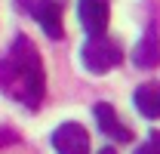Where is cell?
Listing matches in <instances>:
<instances>
[{"mask_svg": "<svg viewBox=\"0 0 160 154\" xmlns=\"http://www.w3.org/2000/svg\"><path fill=\"white\" fill-rule=\"evenodd\" d=\"M132 62L139 68H154L160 62V34H157V25H151L145 31V37L136 43V53H132Z\"/></svg>", "mask_w": 160, "mask_h": 154, "instance_id": "cell-7", "label": "cell"}, {"mask_svg": "<svg viewBox=\"0 0 160 154\" xmlns=\"http://www.w3.org/2000/svg\"><path fill=\"white\" fill-rule=\"evenodd\" d=\"M136 154H160V133H151L148 142H142V148H136Z\"/></svg>", "mask_w": 160, "mask_h": 154, "instance_id": "cell-9", "label": "cell"}, {"mask_svg": "<svg viewBox=\"0 0 160 154\" xmlns=\"http://www.w3.org/2000/svg\"><path fill=\"white\" fill-rule=\"evenodd\" d=\"M52 148L59 154H89V133L80 123H62L52 133Z\"/></svg>", "mask_w": 160, "mask_h": 154, "instance_id": "cell-3", "label": "cell"}, {"mask_svg": "<svg viewBox=\"0 0 160 154\" xmlns=\"http://www.w3.org/2000/svg\"><path fill=\"white\" fill-rule=\"evenodd\" d=\"M77 13H80V25L86 28V34H105L108 19H111V3L108 0H80Z\"/></svg>", "mask_w": 160, "mask_h": 154, "instance_id": "cell-4", "label": "cell"}, {"mask_svg": "<svg viewBox=\"0 0 160 154\" xmlns=\"http://www.w3.org/2000/svg\"><path fill=\"white\" fill-rule=\"evenodd\" d=\"M83 65L86 71L92 74H108L111 68H117L120 59H123V49H120L117 40L105 37V34H89V40L83 43Z\"/></svg>", "mask_w": 160, "mask_h": 154, "instance_id": "cell-2", "label": "cell"}, {"mask_svg": "<svg viewBox=\"0 0 160 154\" xmlns=\"http://www.w3.org/2000/svg\"><path fill=\"white\" fill-rule=\"evenodd\" d=\"M92 114H96V123H99V130L108 139H114V142H132V133L120 123V117H117V111L108 105V102H99L96 108H92Z\"/></svg>", "mask_w": 160, "mask_h": 154, "instance_id": "cell-5", "label": "cell"}, {"mask_svg": "<svg viewBox=\"0 0 160 154\" xmlns=\"http://www.w3.org/2000/svg\"><path fill=\"white\" fill-rule=\"evenodd\" d=\"M0 90L12 102H22L25 108H37L46 96L43 59L25 34L12 40V49L0 59Z\"/></svg>", "mask_w": 160, "mask_h": 154, "instance_id": "cell-1", "label": "cell"}, {"mask_svg": "<svg viewBox=\"0 0 160 154\" xmlns=\"http://www.w3.org/2000/svg\"><path fill=\"white\" fill-rule=\"evenodd\" d=\"M31 13L49 37H62V3L59 0H34Z\"/></svg>", "mask_w": 160, "mask_h": 154, "instance_id": "cell-6", "label": "cell"}, {"mask_svg": "<svg viewBox=\"0 0 160 154\" xmlns=\"http://www.w3.org/2000/svg\"><path fill=\"white\" fill-rule=\"evenodd\" d=\"M136 108L145 117H160V83H142L136 90Z\"/></svg>", "mask_w": 160, "mask_h": 154, "instance_id": "cell-8", "label": "cell"}, {"mask_svg": "<svg viewBox=\"0 0 160 154\" xmlns=\"http://www.w3.org/2000/svg\"><path fill=\"white\" fill-rule=\"evenodd\" d=\"M99 154H117V151H114V148H111V145H108V148H102Z\"/></svg>", "mask_w": 160, "mask_h": 154, "instance_id": "cell-11", "label": "cell"}, {"mask_svg": "<svg viewBox=\"0 0 160 154\" xmlns=\"http://www.w3.org/2000/svg\"><path fill=\"white\" fill-rule=\"evenodd\" d=\"M12 142H19V136L12 133V130H0V148L3 145H12Z\"/></svg>", "mask_w": 160, "mask_h": 154, "instance_id": "cell-10", "label": "cell"}]
</instances>
